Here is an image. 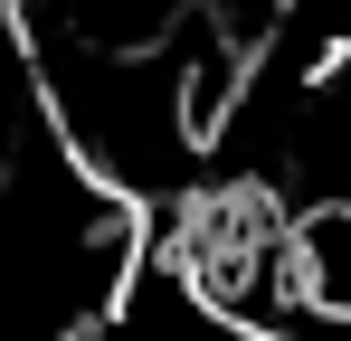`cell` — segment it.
<instances>
[{"mask_svg":"<svg viewBox=\"0 0 351 341\" xmlns=\"http://www.w3.org/2000/svg\"><path fill=\"white\" fill-rule=\"evenodd\" d=\"M285 266H294V294L313 313H342L351 323V199H313L285 218Z\"/></svg>","mask_w":351,"mask_h":341,"instance_id":"obj_1","label":"cell"}]
</instances>
